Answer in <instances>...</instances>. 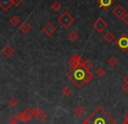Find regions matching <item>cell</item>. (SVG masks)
<instances>
[{"mask_svg": "<svg viewBox=\"0 0 128 124\" xmlns=\"http://www.w3.org/2000/svg\"><path fill=\"white\" fill-rule=\"evenodd\" d=\"M78 38H79L78 33L77 31H75V30H72V31H71L68 34V39H69L70 41H72V42H73V43L76 42Z\"/></svg>", "mask_w": 128, "mask_h": 124, "instance_id": "obj_16", "label": "cell"}, {"mask_svg": "<svg viewBox=\"0 0 128 124\" xmlns=\"http://www.w3.org/2000/svg\"><path fill=\"white\" fill-rule=\"evenodd\" d=\"M84 121L89 124H117V122L102 107L97 108Z\"/></svg>", "mask_w": 128, "mask_h": 124, "instance_id": "obj_2", "label": "cell"}, {"mask_svg": "<svg viewBox=\"0 0 128 124\" xmlns=\"http://www.w3.org/2000/svg\"><path fill=\"white\" fill-rule=\"evenodd\" d=\"M12 124H18V123H12Z\"/></svg>", "mask_w": 128, "mask_h": 124, "instance_id": "obj_35", "label": "cell"}, {"mask_svg": "<svg viewBox=\"0 0 128 124\" xmlns=\"http://www.w3.org/2000/svg\"><path fill=\"white\" fill-rule=\"evenodd\" d=\"M123 81H124V82H125V83H128V74H126L125 76H124Z\"/></svg>", "mask_w": 128, "mask_h": 124, "instance_id": "obj_31", "label": "cell"}, {"mask_svg": "<svg viewBox=\"0 0 128 124\" xmlns=\"http://www.w3.org/2000/svg\"><path fill=\"white\" fill-rule=\"evenodd\" d=\"M14 6H19L24 2V0H12Z\"/></svg>", "mask_w": 128, "mask_h": 124, "instance_id": "obj_28", "label": "cell"}, {"mask_svg": "<svg viewBox=\"0 0 128 124\" xmlns=\"http://www.w3.org/2000/svg\"><path fill=\"white\" fill-rule=\"evenodd\" d=\"M43 31H44V33L46 34V35L52 36L55 33L56 27H55V25L53 24H52V23H47V24L44 26V28H43Z\"/></svg>", "mask_w": 128, "mask_h": 124, "instance_id": "obj_8", "label": "cell"}, {"mask_svg": "<svg viewBox=\"0 0 128 124\" xmlns=\"http://www.w3.org/2000/svg\"><path fill=\"white\" fill-rule=\"evenodd\" d=\"M23 112H24V123H28V122H30L34 116L33 112H32V109L27 108V109H24V111H23Z\"/></svg>", "mask_w": 128, "mask_h": 124, "instance_id": "obj_14", "label": "cell"}, {"mask_svg": "<svg viewBox=\"0 0 128 124\" xmlns=\"http://www.w3.org/2000/svg\"><path fill=\"white\" fill-rule=\"evenodd\" d=\"M96 75L100 77H103L104 75H106V70H104L103 68H98L96 70Z\"/></svg>", "mask_w": 128, "mask_h": 124, "instance_id": "obj_23", "label": "cell"}, {"mask_svg": "<svg viewBox=\"0 0 128 124\" xmlns=\"http://www.w3.org/2000/svg\"><path fill=\"white\" fill-rule=\"evenodd\" d=\"M97 2H98L100 8L107 10V9H109V7L114 3V0H98Z\"/></svg>", "mask_w": 128, "mask_h": 124, "instance_id": "obj_11", "label": "cell"}, {"mask_svg": "<svg viewBox=\"0 0 128 124\" xmlns=\"http://www.w3.org/2000/svg\"><path fill=\"white\" fill-rule=\"evenodd\" d=\"M122 124H128V121H124V123Z\"/></svg>", "mask_w": 128, "mask_h": 124, "instance_id": "obj_33", "label": "cell"}, {"mask_svg": "<svg viewBox=\"0 0 128 124\" xmlns=\"http://www.w3.org/2000/svg\"><path fill=\"white\" fill-rule=\"evenodd\" d=\"M17 116H18V117L19 121H23V122H24V112L19 113V114H18Z\"/></svg>", "mask_w": 128, "mask_h": 124, "instance_id": "obj_29", "label": "cell"}, {"mask_svg": "<svg viewBox=\"0 0 128 124\" xmlns=\"http://www.w3.org/2000/svg\"><path fill=\"white\" fill-rule=\"evenodd\" d=\"M74 22L75 18L68 11H64L58 17V23L64 29H68Z\"/></svg>", "mask_w": 128, "mask_h": 124, "instance_id": "obj_3", "label": "cell"}, {"mask_svg": "<svg viewBox=\"0 0 128 124\" xmlns=\"http://www.w3.org/2000/svg\"><path fill=\"white\" fill-rule=\"evenodd\" d=\"M19 30H20V31H22L24 34H26L30 31V30H32V25L29 24L27 21H24V22L20 25Z\"/></svg>", "mask_w": 128, "mask_h": 124, "instance_id": "obj_13", "label": "cell"}, {"mask_svg": "<svg viewBox=\"0 0 128 124\" xmlns=\"http://www.w3.org/2000/svg\"><path fill=\"white\" fill-rule=\"evenodd\" d=\"M14 53H15V50H14V48L12 47V45H10V44L5 45L4 47V49L2 50V54H3L5 57H7V58H10Z\"/></svg>", "mask_w": 128, "mask_h": 124, "instance_id": "obj_9", "label": "cell"}, {"mask_svg": "<svg viewBox=\"0 0 128 124\" xmlns=\"http://www.w3.org/2000/svg\"><path fill=\"white\" fill-rule=\"evenodd\" d=\"M124 120H125V121H128V113L124 116Z\"/></svg>", "mask_w": 128, "mask_h": 124, "instance_id": "obj_32", "label": "cell"}, {"mask_svg": "<svg viewBox=\"0 0 128 124\" xmlns=\"http://www.w3.org/2000/svg\"><path fill=\"white\" fill-rule=\"evenodd\" d=\"M82 124H89V123H87V122L84 121V122H83V123H82Z\"/></svg>", "mask_w": 128, "mask_h": 124, "instance_id": "obj_34", "label": "cell"}, {"mask_svg": "<svg viewBox=\"0 0 128 124\" xmlns=\"http://www.w3.org/2000/svg\"><path fill=\"white\" fill-rule=\"evenodd\" d=\"M83 62V59L78 54H74V55L72 57V58L68 61V65L71 67V69H73V68L77 67L78 65L81 63Z\"/></svg>", "mask_w": 128, "mask_h": 124, "instance_id": "obj_6", "label": "cell"}, {"mask_svg": "<svg viewBox=\"0 0 128 124\" xmlns=\"http://www.w3.org/2000/svg\"><path fill=\"white\" fill-rule=\"evenodd\" d=\"M92 26L97 32L101 33V32H103L106 28H107L108 24H107V23H106V21L102 18V17H98V18L92 24Z\"/></svg>", "mask_w": 128, "mask_h": 124, "instance_id": "obj_5", "label": "cell"}, {"mask_svg": "<svg viewBox=\"0 0 128 124\" xmlns=\"http://www.w3.org/2000/svg\"><path fill=\"white\" fill-rule=\"evenodd\" d=\"M103 39L107 44H111V43H112L114 41L115 37L112 31H107L104 35H103Z\"/></svg>", "mask_w": 128, "mask_h": 124, "instance_id": "obj_12", "label": "cell"}, {"mask_svg": "<svg viewBox=\"0 0 128 124\" xmlns=\"http://www.w3.org/2000/svg\"><path fill=\"white\" fill-rule=\"evenodd\" d=\"M66 75L78 88L83 87L84 84L89 82L93 78V74L90 69H86L83 67L82 62L77 67L70 69Z\"/></svg>", "mask_w": 128, "mask_h": 124, "instance_id": "obj_1", "label": "cell"}, {"mask_svg": "<svg viewBox=\"0 0 128 124\" xmlns=\"http://www.w3.org/2000/svg\"><path fill=\"white\" fill-rule=\"evenodd\" d=\"M40 111V109H38V107H35V108H33V109H32V112H33V115L34 116H37L38 114V112Z\"/></svg>", "mask_w": 128, "mask_h": 124, "instance_id": "obj_30", "label": "cell"}, {"mask_svg": "<svg viewBox=\"0 0 128 124\" xmlns=\"http://www.w3.org/2000/svg\"><path fill=\"white\" fill-rule=\"evenodd\" d=\"M84 113H86V109L82 106H78L76 109H74V114L77 116H78V117H82L84 115Z\"/></svg>", "mask_w": 128, "mask_h": 124, "instance_id": "obj_17", "label": "cell"}, {"mask_svg": "<svg viewBox=\"0 0 128 124\" xmlns=\"http://www.w3.org/2000/svg\"><path fill=\"white\" fill-rule=\"evenodd\" d=\"M62 94L64 95V96H69L70 95L72 94V89H70L69 87H64V89H62Z\"/></svg>", "mask_w": 128, "mask_h": 124, "instance_id": "obj_22", "label": "cell"}, {"mask_svg": "<svg viewBox=\"0 0 128 124\" xmlns=\"http://www.w3.org/2000/svg\"><path fill=\"white\" fill-rule=\"evenodd\" d=\"M47 114H46V112H44V110H42V109H40V111L38 112V114L36 116V117H37L38 121L40 122V123H43L44 121H46V118H47Z\"/></svg>", "mask_w": 128, "mask_h": 124, "instance_id": "obj_15", "label": "cell"}, {"mask_svg": "<svg viewBox=\"0 0 128 124\" xmlns=\"http://www.w3.org/2000/svg\"><path fill=\"white\" fill-rule=\"evenodd\" d=\"M108 64H109L110 66H112V67H114V66H116L117 64H118V60H117L116 57H110L109 59H108Z\"/></svg>", "mask_w": 128, "mask_h": 124, "instance_id": "obj_21", "label": "cell"}, {"mask_svg": "<svg viewBox=\"0 0 128 124\" xmlns=\"http://www.w3.org/2000/svg\"><path fill=\"white\" fill-rule=\"evenodd\" d=\"M62 8V5H61V3H59V2H58V1H55L52 4V9L54 10V11H58L60 9Z\"/></svg>", "mask_w": 128, "mask_h": 124, "instance_id": "obj_20", "label": "cell"}, {"mask_svg": "<svg viewBox=\"0 0 128 124\" xmlns=\"http://www.w3.org/2000/svg\"><path fill=\"white\" fill-rule=\"evenodd\" d=\"M112 13L116 17L121 18V17L126 13V9L124 8L121 4H117L116 6L112 9Z\"/></svg>", "mask_w": 128, "mask_h": 124, "instance_id": "obj_7", "label": "cell"}, {"mask_svg": "<svg viewBox=\"0 0 128 124\" xmlns=\"http://www.w3.org/2000/svg\"><path fill=\"white\" fill-rule=\"evenodd\" d=\"M82 65H83V67L86 68V69H90L91 68H92L93 63H92V62L91 60L87 59V60L83 61V62H82Z\"/></svg>", "mask_w": 128, "mask_h": 124, "instance_id": "obj_19", "label": "cell"}, {"mask_svg": "<svg viewBox=\"0 0 128 124\" xmlns=\"http://www.w3.org/2000/svg\"><path fill=\"white\" fill-rule=\"evenodd\" d=\"M10 24L12 25V26H17V25H18V24L20 23V19H19L18 17H17V16H13L12 17H10Z\"/></svg>", "mask_w": 128, "mask_h": 124, "instance_id": "obj_18", "label": "cell"}, {"mask_svg": "<svg viewBox=\"0 0 128 124\" xmlns=\"http://www.w3.org/2000/svg\"><path fill=\"white\" fill-rule=\"evenodd\" d=\"M13 6L12 0H0V9L4 11H8Z\"/></svg>", "mask_w": 128, "mask_h": 124, "instance_id": "obj_10", "label": "cell"}, {"mask_svg": "<svg viewBox=\"0 0 128 124\" xmlns=\"http://www.w3.org/2000/svg\"><path fill=\"white\" fill-rule=\"evenodd\" d=\"M18 99L16 97H12L9 100V104H10L12 107H15L18 104Z\"/></svg>", "mask_w": 128, "mask_h": 124, "instance_id": "obj_24", "label": "cell"}, {"mask_svg": "<svg viewBox=\"0 0 128 124\" xmlns=\"http://www.w3.org/2000/svg\"><path fill=\"white\" fill-rule=\"evenodd\" d=\"M121 89L125 94L128 95V83H124L121 87Z\"/></svg>", "mask_w": 128, "mask_h": 124, "instance_id": "obj_27", "label": "cell"}, {"mask_svg": "<svg viewBox=\"0 0 128 124\" xmlns=\"http://www.w3.org/2000/svg\"><path fill=\"white\" fill-rule=\"evenodd\" d=\"M18 121H19V119H18V116H10V123H18Z\"/></svg>", "mask_w": 128, "mask_h": 124, "instance_id": "obj_25", "label": "cell"}, {"mask_svg": "<svg viewBox=\"0 0 128 124\" xmlns=\"http://www.w3.org/2000/svg\"><path fill=\"white\" fill-rule=\"evenodd\" d=\"M121 20H122V22L124 23V24L128 25V13H126L125 15L121 17Z\"/></svg>", "mask_w": 128, "mask_h": 124, "instance_id": "obj_26", "label": "cell"}, {"mask_svg": "<svg viewBox=\"0 0 128 124\" xmlns=\"http://www.w3.org/2000/svg\"><path fill=\"white\" fill-rule=\"evenodd\" d=\"M115 44L120 48L121 51H126L128 50V36L126 34H123L121 37L117 39Z\"/></svg>", "mask_w": 128, "mask_h": 124, "instance_id": "obj_4", "label": "cell"}]
</instances>
